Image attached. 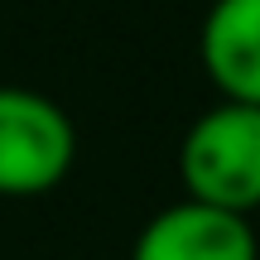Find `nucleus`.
<instances>
[{
  "label": "nucleus",
  "mask_w": 260,
  "mask_h": 260,
  "mask_svg": "<svg viewBox=\"0 0 260 260\" xmlns=\"http://www.w3.org/2000/svg\"><path fill=\"white\" fill-rule=\"evenodd\" d=\"M178 178L193 203L251 217L260 207V106L217 102L183 130Z\"/></svg>",
  "instance_id": "nucleus-1"
},
{
  "label": "nucleus",
  "mask_w": 260,
  "mask_h": 260,
  "mask_svg": "<svg viewBox=\"0 0 260 260\" xmlns=\"http://www.w3.org/2000/svg\"><path fill=\"white\" fill-rule=\"evenodd\" d=\"M77 130L58 102L0 87V198H44L73 174Z\"/></svg>",
  "instance_id": "nucleus-2"
},
{
  "label": "nucleus",
  "mask_w": 260,
  "mask_h": 260,
  "mask_svg": "<svg viewBox=\"0 0 260 260\" xmlns=\"http://www.w3.org/2000/svg\"><path fill=\"white\" fill-rule=\"evenodd\" d=\"M130 260H260V241L246 217L183 198L140 226Z\"/></svg>",
  "instance_id": "nucleus-3"
},
{
  "label": "nucleus",
  "mask_w": 260,
  "mask_h": 260,
  "mask_svg": "<svg viewBox=\"0 0 260 260\" xmlns=\"http://www.w3.org/2000/svg\"><path fill=\"white\" fill-rule=\"evenodd\" d=\"M198 53L222 102L260 106V0H217L203 15Z\"/></svg>",
  "instance_id": "nucleus-4"
}]
</instances>
